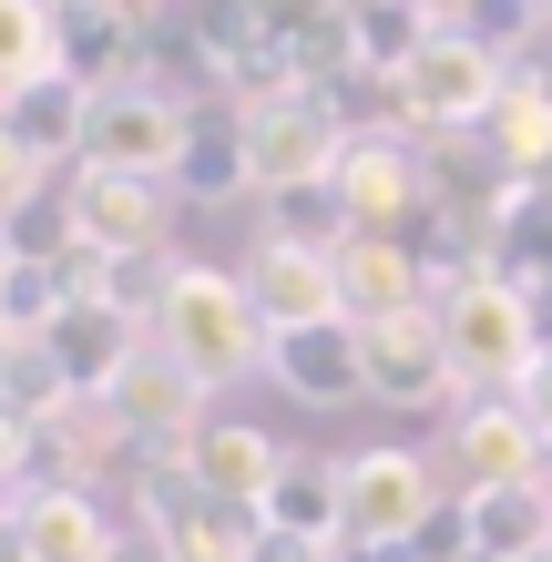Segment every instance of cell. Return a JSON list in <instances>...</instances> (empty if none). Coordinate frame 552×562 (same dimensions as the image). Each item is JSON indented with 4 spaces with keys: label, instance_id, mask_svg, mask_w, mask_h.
I'll return each mask as SVG.
<instances>
[{
    "label": "cell",
    "instance_id": "6da1fadb",
    "mask_svg": "<svg viewBox=\"0 0 552 562\" xmlns=\"http://www.w3.org/2000/svg\"><path fill=\"white\" fill-rule=\"evenodd\" d=\"M430 307H440V338H450V379H461V400H522V379L552 358L532 286H511L502 267L440 277Z\"/></svg>",
    "mask_w": 552,
    "mask_h": 562
},
{
    "label": "cell",
    "instance_id": "7a4b0ae2",
    "mask_svg": "<svg viewBox=\"0 0 552 562\" xmlns=\"http://www.w3.org/2000/svg\"><path fill=\"white\" fill-rule=\"evenodd\" d=\"M154 348H165L194 389H236L246 369H267V327H256L246 286L225 267H184V256L165 277V307H154Z\"/></svg>",
    "mask_w": 552,
    "mask_h": 562
},
{
    "label": "cell",
    "instance_id": "3957f363",
    "mask_svg": "<svg viewBox=\"0 0 552 562\" xmlns=\"http://www.w3.org/2000/svg\"><path fill=\"white\" fill-rule=\"evenodd\" d=\"M236 154H246V194H317L348 154V113L317 82H277L236 103Z\"/></svg>",
    "mask_w": 552,
    "mask_h": 562
},
{
    "label": "cell",
    "instance_id": "277c9868",
    "mask_svg": "<svg viewBox=\"0 0 552 562\" xmlns=\"http://www.w3.org/2000/svg\"><path fill=\"white\" fill-rule=\"evenodd\" d=\"M440 481H430V460L419 450H348L338 460V552H419L430 542V521H440Z\"/></svg>",
    "mask_w": 552,
    "mask_h": 562
},
{
    "label": "cell",
    "instance_id": "5b68a950",
    "mask_svg": "<svg viewBox=\"0 0 552 562\" xmlns=\"http://www.w3.org/2000/svg\"><path fill=\"white\" fill-rule=\"evenodd\" d=\"M502 82H511V61L481 42V31L440 21L430 42L388 72V103H399V123H419V134H481L492 103H502Z\"/></svg>",
    "mask_w": 552,
    "mask_h": 562
},
{
    "label": "cell",
    "instance_id": "8992f818",
    "mask_svg": "<svg viewBox=\"0 0 552 562\" xmlns=\"http://www.w3.org/2000/svg\"><path fill=\"white\" fill-rule=\"evenodd\" d=\"M184 144H194V103L174 82H113V92H92V113H82V164L92 175H144V184H174L184 175Z\"/></svg>",
    "mask_w": 552,
    "mask_h": 562
},
{
    "label": "cell",
    "instance_id": "52a82bcc",
    "mask_svg": "<svg viewBox=\"0 0 552 562\" xmlns=\"http://www.w3.org/2000/svg\"><path fill=\"white\" fill-rule=\"evenodd\" d=\"M61 246L82 267H144V256H165V184L72 164V184H61Z\"/></svg>",
    "mask_w": 552,
    "mask_h": 562
},
{
    "label": "cell",
    "instance_id": "ba28073f",
    "mask_svg": "<svg viewBox=\"0 0 552 562\" xmlns=\"http://www.w3.org/2000/svg\"><path fill=\"white\" fill-rule=\"evenodd\" d=\"M236 286H246V307H256L267 338H297V327L348 317L338 307V256L328 246H297V236H256L246 267H236Z\"/></svg>",
    "mask_w": 552,
    "mask_h": 562
},
{
    "label": "cell",
    "instance_id": "9c48e42d",
    "mask_svg": "<svg viewBox=\"0 0 552 562\" xmlns=\"http://www.w3.org/2000/svg\"><path fill=\"white\" fill-rule=\"evenodd\" d=\"M542 429L522 400H461L450 409V471H461V502H481V491H522L542 481Z\"/></svg>",
    "mask_w": 552,
    "mask_h": 562
},
{
    "label": "cell",
    "instance_id": "30bf717a",
    "mask_svg": "<svg viewBox=\"0 0 552 562\" xmlns=\"http://www.w3.org/2000/svg\"><path fill=\"white\" fill-rule=\"evenodd\" d=\"M0 552L11 562H123L103 502H92L82 481H31L11 491V532H0Z\"/></svg>",
    "mask_w": 552,
    "mask_h": 562
},
{
    "label": "cell",
    "instance_id": "8fae6325",
    "mask_svg": "<svg viewBox=\"0 0 552 562\" xmlns=\"http://www.w3.org/2000/svg\"><path fill=\"white\" fill-rule=\"evenodd\" d=\"M328 194H338L348 236H409V215H419V194H430V184H419V154L399 134H348Z\"/></svg>",
    "mask_w": 552,
    "mask_h": 562
},
{
    "label": "cell",
    "instance_id": "7c38bea8",
    "mask_svg": "<svg viewBox=\"0 0 552 562\" xmlns=\"http://www.w3.org/2000/svg\"><path fill=\"white\" fill-rule=\"evenodd\" d=\"M174 471L205 491L215 512L256 521V512H267V491H277V471H286V450H277L256 419H205V429H194V440L174 450Z\"/></svg>",
    "mask_w": 552,
    "mask_h": 562
},
{
    "label": "cell",
    "instance_id": "4fadbf2b",
    "mask_svg": "<svg viewBox=\"0 0 552 562\" xmlns=\"http://www.w3.org/2000/svg\"><path fill=\"white\" fill-rule=\"evenodd\" d=\"M359 348H369V400H388V409H440V400H461V379H450V338H440V307L379 317V327H359Z\"/></svg>",
    "mask_w": 552,
    "mask_h": 562
},
{
    "label": "cell",
    "instance_id": "5bb4252c",
    "mask_svg": "<svg viewBox=\"0 0 552 562\" xmlns=\"http://www.w3.org/2000/svg\"><path fill=\"white\" fill-rule=\"evenodd\" d=\"M154 338L144 317H123L113 296H72V307H61L52 327H42V348H52V369H61V389H72V400H113V379L134 369V348Z\"/></svg>",
    "mask_w": 552,
    "mask_h": 562
},
{
    "label": "cell",
    "instance_id": "9a60e30c",
    "mask_svg": "<svg viewBox=\"0 0 552 562\" xmlns=\"http://www.w3.org/2000/svg\"><path fill=\"white\" fill-rule=\"evenodd\" d=\"M113 419H123V440H144V450H165V460H174L194 429L215 419V389H194L174 358L144 338V348H134V369L113 379Z\"/></svg>",
    "mask_w": 552,
    "mask_h": 562
},
{
    "label": "cell",
    "instance_id": "2e32d148",
    "mask_svg": "<svg viewBox=\"0 0 552 562\" xmlns=\"http://www.w3.org/2000/svg\"><path fill=\"white\" fill-rule=\"evenodd\" d=\"M430 256H419L409 236H348L338 246V307L348 327H379V317H409V307H430Z\"/></svg>",
    "mask_w": 552,
    "mask_h": 562
},
{
    "label": "cell",
    "instance_id": "e0dca14e",
    "mask_svg": "<svg viewBox=\"0 0 552 562\" xmlns=\"http://www.w3.org/2000/svg\"><path fill=\"white\" fill-rule=\"evenodd\" d=\"M267 379L307 409H348L369 400V348L348 317H328V327H297V338H267Z\"/></svg>",
    "mask_w": 552,
    "mask_h": 562
},
{
    "label": "cell",
    "instance_id": "ac0fdd59",
    "mask_svg": "<svg viewBox=\"0 0 552 562\" xmlns=\"http://www.w3.org/2000/svg\"><path fill=\"white\" fill-rule=\"evenodd\" d=\"M256 532L286 542V552H338V460H286Z\"/></svg>",
    "mask_w": 552,
    "mask_h": 562
},
{
    "label": "cell",
    "instance_id": "d6986e66",
    "mask_svg": "<svg viewBox=\"0 0 552 562\" xmlns=\"http://www.w3.org/2000/svg\"><path fill=\"white\" fill-rule=\"evenodd\" d=\"M461 521H471V562H552V481L481 491V502H461Z\"/></svg>",
    "mask_w": 552,
    "mask_h": 562
},
{
    "label": "cell",
    "instance_id": "ffe728a7",
    "mask_svg": "<svg viewBox=\"0 0 552 562\" xmlns=\"http://www.w3.org/2000/svg\"><path fill=\"white\" fill-rule=\"evenodd\" d=\"M481 134H492V154H502V184H542V164H552V82L511 72Z\"/></svg>",
    "mask_w": 552,
    "mask_h": 562
},
{
    "label": "cell",
    "instance_id": "44dd1931",
    "mask_svg": "<svg viewBox=\"0 0 552 562\" xmlns=\"http://www.w3.org/2000/svg\"><path fill=\"white\" fill-rule=\"evenodd\" d=\"M82 113H92V82H72V72H42L31 92H11V103H0V123H11V134L42 154V164H61V154L82 164Z\"/></svg>",
    "mask_w": 552,
    "mask_h": 562
},
{
    "label": "cell",
    "instance_id": "7402d4cb",
    "mask_svg": "<svg viewBox=\"0 0 552 562\" xmlns=\"http://www.w3.org/2000/svg\"><path fill=\"white\" fill-rule=\"evenodd\" d=\"M492 256H502L511 286H542V277H552V184H502Z\"/></svg>",
    "mask_w": 552,
    "mask_h": 562
},
{
    "label": "cell",
    "instance_id": "603a6c76",
    "mask_svg": "<svg viewBox=\"0 0 552 562\" xmlns=\"http://www.w3.org/2000/svg\"><path fill=\"white\" fill-rule=\"evenodd\" d=\"M42 72H61V11H42V0H0V103L31 92Z\"/></svg>",
    "mask_w": 552,
    "mask_h": 562
},
{
    "label": "cell",
    "instance_id": "cb8c5ba5",
    "mask_svg": "<svg viewBox=\"0 0 552 562\" xmlns=\"http://www.w3.org/2000/svg\"><path fill=\"white\" fill-rule=\"evenodd\" d=\"M184 184H194V194H246V154H236V123L215 134V123L194 113V144H184Z\"/></svg>",
    "mask_w": 552,
    "mask_h": 562
},
{
    "label": "cell",
    "instance_id": "d4e9b609",
    "mask_svg": "<svg viewBox=\"0 0 552 562\" xmlns=\"http://www.w3.org/2000/svg\"><path fill=\"white\" fill-rule=\"evenodd\" d=\"M42 184H52V164L31 154V144L11 134V123H0V225H21V205H31Z\"/></svg>",
    "mask_w": 552,
    "mask_h": 562
},
{
    "label": "cell",
    "instance_id": "484cf974",
    "mask_svg": "<svg viewBox=\"0 0 552 562\" xmlns=\"http://www.w3.org/2000/svg\"><path fill=\"white\" fill-rule=\"evenodd\" d=\"M522 409H532V429H542V450H552V358L522 379Z\"/></svg>",
    "mask_w": 552,
    "mask_h": 562
},
{
    "label": "cell",
    "instance_id": "4316f807",
    "mask_svg": "<svg viewBox=\"0 0 552 562\" xmlns=\"http://www.w3.org/2000/svg\"><path fill=\"white\" fill-rule=\"evenodd\" d=\"M123 562H174V552H165V542H154V532H144V542H134V552H123Z\"/></svg>",
    "mask_w": 552,
    "mask_h": 562
},
{
    "label": "cell",
    "instance_id": "83f0119b",
    "mask_svg": "<svg viewBox=\"0 0 552 562\" xmlns=\"http://www.w3.org/2000/svg\"><path fill=\"white\" fill-rule=\"evenodd\" d=\"M0 532H11V491H0Z\"/></svg>",
    "mask_w": 552,
    "mask_h": 562
},
{
    "label": "cell",
    "instance_id": "f1b7e54d",
    "mask_svg": "<svg viewBox=\"0 0 552 562\" xmlns=\"http://www.w3.org/2000/svg\"><path fill=\"white\" fill-rule=\"evenodd\" d=\"M42 11H72V0H42Z\"/></svg>",
    "mask_w": 552,
    "mask_h": 562
},
{
    "label": "cell",
    "instance_id": "f546056e",
    "mask_svg": "<svg viewBox=\"0 0 552 562\" xmlns=\"http://www.w3.org/2000/svg\"><path fill=\"white\" fill-rule=\"evenodd\" d=\"M134 11H165V0H134Z\"/></svg>",
    "mask_w": 552,
    "mask_h": 562
}]
</instances>
